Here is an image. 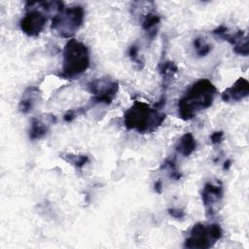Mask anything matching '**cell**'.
<instances>
[{
    "label": "cell",
    "mask_w": 249,
    "mask_h": 249,
    "mask_svg": "<svg viewBox=\"0 0 249 249\" xmlns=\"http://www.w3.org/2000/svg\"><path fill=\"white\" fill-rule=\"evenodd\" d=\"M168 213H169V215H171L175 219H182L185 216L184 210H182L180 208H174V207L169 208Z\"/></svg>",
    "instance_id": "7402d4cb"
},
{
    "label": "cell",
    "mask_w": 249,
    "mask_h": 249,
    "mask_svg": "<svg viewBox=\"0 0 249 249\" xmlns=\"http://www.w3.org/2000/svg\"><path fill=\"white\" fill-rule=\"evenodd\" d=\"M194 48L198 56H205L211 52L212 45L207 43L203 38L196 37L194 40Z\"/></svg>",
    "instance_id": "2e32d148"
},
{
    "label": "cell",
    "mask_w": 249,
    "mask_h": 249,
    "mask_svg": "<svg viewBox=\"0 0 249 249\" xmlns=\"http://www.w3.org/2000/svg\"><path fill=\"white\" fill-rule=\"evenodd\" d=\"M223 197V187L222 184L206 183L201 192V199L206 208V213L210 215L214 212V205L220 201Z\"/></svg>",
    "instance_id": "9c48e42d"
},
{
    "label": "cell",
    "mask_w": 249,
    "mask_h": 249,
    "mask_svg": "<svg viewBox=\"0 0 249 249\" xmlns=\"http://www.w3.org/2000/svg\"><path fill=\"white\" fill-rule=\"evenodd\" d=\"M161 168H166L170 172V177L174 180H179L182 176L181 173L177 170L174 159L165 160L161 164Z\"/></svg>",
    "instance_id": "ac0fdd59"
},
{
    "label": "cell",
    "mask_w": 249,
    "mask_h": 249,
    "mask_svg": "<svg viewBox=\"0 0 249 249\" xmlns=\"http://www.w3.org/2000/svg\"><path fill=\"white\" fill-rule=\"evenodd\" d=\"M55 123V118L49 122H45L44 120L40 118H33L31 121L30 124V129H29V137L32 140H38L43 138L49 131V126L50 124Z\"/></svg>",
    "instance_id": "7c38bea8"
},
{
    "label": "cell",
    "mask_w": 249,
    "mask_h": 249,
    "mask_svg": "<svg viewBox=\"0 0 249 249\" xmlns=\"http://www.w3.org/2000/svg\"><path fill=\"white\" fill-rule=\"evenodd\" d=\"M223 138H224V132L222 130L215 131L210 136V140H211L212 144H219V143H221L223 141Z\"/></svg>",
    "instance_id": "44dd1931"
},
{
    "label": "cell",
    "mask_w": 249,
    "mask_h": 249,
    "mask_svg": "<svg viewBox=\"0 0 249 249\" xmlns=\"http://www.w3.org/2000/svg\"><path fill=\"white\" fill-rule=\"evenodd\" d=\"M160 24V17L155 13H148L143 21H142V28L147 33V36L150 40H153L158 33L159 27Z\"/></svg>",
    "instance_id": "5bb4252c"
},
{
    "label": "cell",
    "mask_w": 249,
    "mask_h": 249,
    "mask_svg": "<svg viewBox=\"0 0 249 249\" xmlns=\"http://www.w3.org/2000/svg\"><path fill=\"white\" fill-rule=\"evenodd\" d=\"M61 158L65 160L67 162L75 165L76 167H82L89 161V157L87 155L66 154V155H62Z\"/></svg>",
    "instance_id": "e0dca14e"
},
{
    "label": "cell",
    "mask_w": 249,
    "mask_h": 249,
    "mask_svg": "<svg viewBox=\"0 0 249 249\" xmlns=\"http://www.w3.org/2000/svg\"><path fill=\"white\" fill-rule=\"evenodd\" d=\"M223 235L222 229L218 224L205 226L202 223H196L190 230L189 236L185 239L186 248H209L212 247Z\"/></svg>",
    "instance_id": "5b68a950"
},
{
    "label": "cell",
    "mask_w": 249,
    "mask_h": 249,
    "mask_svg": "<svg viewBox=\"0 0 249 249\" xmlns=\"http://www.w3.org/2000/svg\"><path fill=\"white\" fill-rule=\"evenodd\" d=\"M249 94V83L244 78H238L234 84L226 89L221 97L225 102H238Z\"/></svg>",
    "instance_id": "30bf717a"
},
{
    "label": "cell",
    "mask_w": 249,
    "mask_h": 249,
    "mask_svg": "<svg viewBox=\"0 0 249 249\" xmlns=\"http://www.w3.org/2000/svg\"><path fill=\"white\" fill-rule=\"evenodd\" d=\"M26 8L30 9L20 19L19 26L22 32L27 36L36 37L45 28L48 18L43 11L29 5L28 3L26 4Z\"/></svg>",
    "instance_id": "52a82bcc"
},
{
    "label": "cell",
    "mask_w": 249,
    "mask_h": 249,
    "mask_svg": "<svg viewBox=\"0 0 249 249\" xmlns=\"http://www.w3.org/2000/svg\"><path fill=\"white\" fill-rule=\"evenodd\" d=\"M89 91L93 95V103L110 104L119 90V84L117 81L108 77L98 78L87 85Z\"/></svg>",
    "instance_id": "8992f818"
},
{
    "label": "cell",
    "mask_w": 249,
    "mask_h": 249,
    "mask_svg": "<svg viewBox=\"0 0 249 249\" xmlns=\"http://www.w3.org/2000/svg\"><path fill=\"white\" fill-rule=\"evenodd\" d=\"M161 186H162L161 181H157V182L155 183V191H156L157 193L160 194V193H161Z\"/></svg>",
    "instance_id": "603a6c76"
},
{
    "label": "cell",
    "mask_w": 249,
    "mask_h": 249,
    "mask_svg": "<svg viewBox=\"0 0 249 249\" xmlns=\"http://www.w3.org/2000/svg\"><path fill=\"white\" fill-rule=\"evenodd\" d=\"M231 164V160H228L227 161H225V163H224V166H223V168L227 170V169H229V168H230Z\"/></svg>",
    "instance_id": "cb8c5ba5"
},
{
    "label": "cell",
    "mask_w": 249,
    "mask_h": 249,
    "mask_svg": "<svg viewBox=\"0 0 249 249\" xmlns=\"http://www.w3.org/2000/svg\"><path fill=\"white\" fill-rule=\"evenodd\" d=\"M165 114L142 101H135L124 115V124L127 129L139 133H151L161 125Z\"/></svg>",
    "instance_id": "7a4b0ae2"
},
{
    "label": "cell",
    "mask_w": 249,
    "mask_h": 249,
    "mask_svg": "<svg viewBox=\"0 0 249 249\" xmlns=\"http://www.w3.org/2000/svg\"><path fill=\"white\" fill-rule=\"evenodd\" d=\"M89 66V53L86 45L71 38L63 49V63L59 77L74 79Z\"/></svg>",
    "instance_id": "3957f363"
},
{
    "label": "cell",
    "mask_w": 249,
    "mask_h": 249,
    "mask_svg": "<svg viewBox=\"0 0 249 249\" xmlns=\"http://www.w3.org/2000/svg\"><path fill=\"white\" fill-rule=\"evenodd\" d=\"M178 68L177 65L170 60H165L163 62H160L159 65V71L160 73V75L162 76V80H163V86L164 89H166L170 84L171 78L174 76V74L177 72Z\"/></svg>",
    "instance_id": "9a60e30c"
},
{
    "label": "cell",
    "mask_w": 249,
    "mask_h": 249,
    "mask_svg": "<svg viewBox=\"0 0 249 249\" xmlns=\"http://www.w3.org/2000/svg\"><path fill=\"white\" fill-rule=\"evenodd\" d=\"M217 93L216 87L207 79L195 82L186 90L178 101V116L184 121H190L196 116L209 108Z\"/></svg>",
    "instance_id": "6da1fadb"
},
{
    "label": "cell",
    "mask_w": 249,
    "mask_h": 249,
    "mask_svg": "<svg viewBox=\"0 0 249 249\" xmlns=\"http://www.w3.org/2000/svg\"><path fill=\"white\" fill-rule=\"evenodd\" d=\"M80 113H82V108H78V109H72V110H68L63 119L65 122H72L76 117L77 115H79Z\"/></svg>",
    "instance_id": "d6986e66"
},
{
    "label": "cell",
    "mask_w": 249,
    "mask_h": 249,
    "mask_svg": "<svg viewBox=\"0 0 249 249\" xmlns=\"http://www.w3.org/2000/svg\"><path fill=\"white\" fill-rule=\"evenodd\" d=\"M128 53H129V56H130L131 60H133L135 63L140 64V63L142 62V61L138 58V48H137L136 45L130 46L129 51H128Z\"/></svg>",
    "instance_id": "ffe728a7"
},
{
    "label": "cell",
    "mask_w": 249,
    "mask_h": 249,
    "mask_svg": "<svg viewBox=\"0 0 249 249\" xmlns=\"http://www.w3.org/2000/svg\"><path fill=\"white\" fill-rule=\"evenodd\" d=\"M213 34L223 38L224 40L228 41L233 47V52L240 55H248L249 49H248V38L244 31L238 30L235 33L231 34L229 32L228 27L225 25H220L219 27L213 30Z\"/></svg>",
    "instance_id": "ba28073f"
},
{
    "label": "cell",
    "mask_w": 249,
    "mask_h": 249,
    "mask_svg": "<svg viewBox=\"0 0 249 249\" xmlns=\"http://www.w3.org/2000/svg\"><path fill=\"white\" fill-rule=\"evenodd\" d=\"M196 148V142L191 132H187L178 140L175 149L184 157H189Z\"/></svg>",
    "instance_id": "4fadbf2b"
},
{
    "label": "cell",
    "mask_w": 249,
    "mask_h": 249,
    "mask_svg": "<svg viewBox=\"0 0 249 249\" xmlns=\"http://www.w3.org/2000/svg\"><path fill=\"white\" fill-rule=\"evenodd\" d=\"M40 97V89L37 87H28L19 101L18 104V109L21 113L27 114L30 111L33 110V108L35 107L38 99Z\"/></svg>",
    "instance_id": "8fae6325"
},
{
    "label": "cell",
    "mask_w": 249,
    "mask_h": 249,
    "mask_svg": "<svg viewBox=\"0 0 249 249\" xmlns=\"http://www.w3.org/2000/svg\"><path fill=\"white\" fill-rule=\"evenodd\" d=\"M85 18L84 8L80 5L64 8L52 19V30L62 38H71L82 26Z\"/></svg>",
    "instance_id": "277c9868"
}]
</instances>
